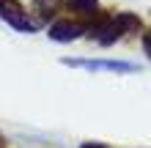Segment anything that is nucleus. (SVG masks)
<instances>
[{
	"instance_id": "f257e3e1",
	"label": "nucleus",
	"mask_w": 151,
	"mask_h": 148,
	"mask_svg": "<svg viewBox=\"0 0 151 148\" xmlns=\"http://www.w3.org/2000/svg\"><path fill=\"white\" fill-rule=\"evenodd\" d=\"M0 16H3L11 28H17L19 33H33V30H36V25L28 19L25 8L17 3V0H0Z\"/></svg>"
},
{
	"instance_id": "f03ea898",
	"label": "nucleus",
	"mask_w": 151,
	"mask_h": 148,
	"mask_svg": "<svg viewBox=\"0 0 151 148\" xmlns=\"http://www.w3.org/2000/svg\"><path fill=\"white\" fill-rule=\"evenodd\" d=\"M50 36L55 41H72V39H80L83 36V25L77 22H55L50 28Z\"/></svg>"
},
{
	"instance_id": "7ed1b4c3",
	"label": "nucleus",
	"mask_w": 151,
	"mask_h": 148,
	"mask_svg": "<svg viewBox=\"0 0 151 148\" xmlns=\"http://www.w3.org/2000/svg\"><path fill=\"white\" fill-rule=\"evenodd\" d=\"M66 63L85 69H107V71H135L132 63H113V60H66Z\"/></svg>"
},
{
	"instance_id": "20e7f679",
	"label": "nucleus",
	"mask_w": 151,
	"mask_h": 148,
	"mask_svg": "<svg viewBox=\"0 0 151 148\" xmlns=\"http://www.w3.org/2000/svg\"><path fill=\"white\" fill-rule=\"evenodd\" d=\"M69 6H74L83 14H93L96 11V0H69Z\"/></svg>"
},
{
	"instance_id": "39448f33",
	"label": "nucleus",
	"mask_w": 151,
	"mask_h": 148,
	"mask_svg": "<svg viewBox=\"0 0 151 148\" xmlns=\"http://www.w3.org/2000/svg\"><path fill=\"white\" fill-rule=\"evenodd\" d=\"M83 148H107V145H99V143H88V145H83Z\"/></svg>"
}]
</instances>
